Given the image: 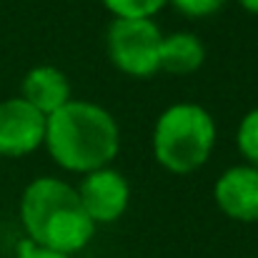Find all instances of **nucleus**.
I'll use <instances>...</instances> for the list:
<instances>
[{"instance_id":"obj_12","label":"nucleus","mask_w":258,"mask_h":258,"mask_svg":"<svg viewBox=\"0 0 258 258\" xmlns=\"http://www.w3.org/2000/svg\"><path fill=\"white\" fill-rule=\"evenodd\" d=\"M226 3L228 0H168V5H173L185 18H208V15H216L218 10L226 8Z\"/></svg>"},{"instance_id":"obj_11","label":"nucleus","mask_w":258,"mask_h":258,"mask_svg":"<svg viewBox=\"0 0 258 258\" xmlns=\"http://www.w3.org/2000/svg\"><path fill=\"white\" fill-rule=\"evenodd\" d=\"M113 18H153L161 13L168 0H100Z\"/></svg>"},{"instance_id":"obj_6","label":"nucleus","mask_w":258,"mask_h":258,"mask_svg":"<svg viewBox=\"0 0 258 258\" xmlns=\"http://www.w3.org/2000/svg\"><path fill=\"white\" fill-rule=\"evenodd\" d=\"M76 190H78V198H81L86 213L95 226L98 223H115L128 211V203H131L128 178L110 166L86 173Z\"/></svg>"},{"instance_id":"obj_7","label":"nucleus","mask_w":258,"mask_h":258,"mask_svg":"<svg viewBox=\"0 0 258 258\" xmlns=\"http://www.w3.org/2000/svg\"><path fill=\"white\" fill-rule=\"evenodd\" d=\"M218 208L241 223H258V168L243 163L218 175L213 185Z\"/></svg>"},{"instance_id":"obj_4","label":"nucleus","mask_w":258,"mask_h":258,"mask_svg":"<svg viewBox=\"0 0 258 258\" xmlns=\"http://www.w3.org/2000/svg\"><path fill=\"white\" fill-rule=\"evenodd\" d=\"M163 33L153 18H115L105 33L110 63L131 78H151L161 71Z\"/></svg>"},{"instance_id":"obj_1","label":"nucleus","mask_w":258,"mask_h":258,"mask_svg":"<svg viewBox=\"0 0 258 258\" xmlns=\"http://www.w3.org/2000/svg\"><path fill=\"white\" fill-rule=\"evenodd\" d=\"M20 223L30 243L63 256L83 251L95 236V223L86 213L76 185L53 175H40L25 185Z\"/></svg>"},{"instance_id":"obj_2","label":"nucleus","mask_w":258,"mask_h":258,"mask_svg":"<svg viewBox=\"0 0 258 258\" xmlns=\"http://www.w3.org/2000/svg\"><path fill=\"white\" fill-rule=\"evenodd\" d=\"M50 158L71 173L108 168L120 151V128L110 110L90 100H68L48 115L45 143Z\"/></svg>"},{"instance_id":"obj_3","label":"nucleus","mask_w":258,"mask_h":258,"mask_svg":"<svg viewBox=\"0 0 258 258\" xmlns=\"http://www.w3.org/2000/svg\"><path fill=\"white\" fill-rule=\"evenodd\" d=\"M216 148V120L198 103H173L153 125V156L161 168L188 175L208 163Z\"/></svg>"},{"instance_id":"obj_8","label":"nucleus","mask_w":258,"mask_h":258,"mask_svg":"<svg viewBox=\"0 0 258 258\" xmlns=\"http://www.w3.org/2000/svg\"><path fill=\"white\" fill-rule=\"evenodd\" d=\"M20 98L40 110L45 118L60 110L71 98V81L55 66H35L25 73L20 83Z\"/></svg>"},{"instance_id":"obj_14","label":"nucleus","mask_w":258,"mask_h":258,"mask_svg":"<svg viewBox=\"0 0 258 258\" xmlns=\"http://www.w3.org/2000/svg\"><path fill=\"white\" fill-rule=\"evenodd\" d=\"M238 5L246 10V13H251V15H258V0H238Z\"/></svg>"},{"instance_id":"obj_13","label":"nucleus","mask_w":258,"mask_h":258,"mask_svg":"<svg viewBox=\"0 0 258 258\" xmlns=\"http://www.w3.org/2000/svg\"><path fill=\"white\" fill-rule=\"evenodd\" d=\"M15 258H73V256H63V253H55V251H48V248H40V246L25 241Z\"/></svg>"},{"instance_id":"obj_5","label":"nucleus","mask_w":258,"mask_h":258,"mask_svg":"<svg viewBox=\"0 0 258 258\" xmlns=\"http://www.w3.org/2000/svg\"><path fill=\"white\" fill-rule=\"evenodd\" d=\"M48 118L20 95L0 100V156L23 158L45 143Z\"/></svg>"},{"instance_id":"obj_9","label":"nucleus","mask_w":258,"mask_h":258,"mask_svg":"<svg viewBox=\"0 0 258 258\" xmlns=\"http://www.w3.org/2000/svg\"><path fill=\"white\" fill-rule=\"evenodd\" d=\"M206 60V48L198 35L193 33H173L163 35L161 43V71L173 76H190Z\"/></svg>"},{"instance_id":"obj_10","label":"nucleus","mask_w":258,"mask_h":258,"mask_svg":"<svg viewBox=\"0 0 258 258\" xmlns=\"http://www.w3.org/2000/svg\"><path fill=\"white\" fill-rule=\"evenodd\" d=\"M236 143H238V153L243 156V161L248 166L258 168V108L248 110L236 131Z\"/></svg>"}]
</instances>
